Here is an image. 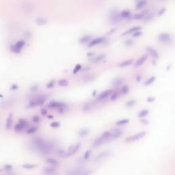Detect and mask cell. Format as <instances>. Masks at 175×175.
<instances>
[{
  "instance_id": "ac0fdd59",
  "label": "cell",
  "mask_w": 175,
  "mask_h": 175,
  "mask_svg": "<svg viewBox=\"0 0 175 175\" xmlns=\"http://www.w3.org/2000/svg\"><path fill=\"white\" fill-rule=\"evenodd\" d=\"M12 124H13V114H10L6 122V129L10 130L12 127Z\"/></svg>"
},
{
  "instance_id": "f546056e",
  "label": "cell",
  "mask_w": 175,
  "mask_h": 175,
  "mask_svg": "<svg viewBox=\"0 0 175 175\" xmlns=\"http://www.w3.org/2000/svg\"><path fill=\"white\" fill-rule=\"evenodd\" d=\"M95 105V102H88L87 103L83 105V111H89L94 107Z\"/></svg>"
},
{
  "instance_id": "83f0119b",
  "label": "cell",
  "mask_w": 175,
  "mask_h": 175,
  "mask_svg": "<svg viewBox=\"0 0 175 175\" xmlns=\"http://www.w3.org/2000/svg\"><path fill=\"white\" fill-rule=\"evenodd\" d=\"M14 45L16 48H17L18 49H19L20 51H21L22 49H23V47H25V45H26V41L23 40H18V42H16Z\"/></svg>"
},
{
  "instance_id": "8fae6325",
  "label": "cell",
  "mask_w": 175,
  "mask_h": 175,
  "mask_svg": "<svg viewBox=\"0 0 175 175\" xmlns=\"http://www.w3.org/2000/svg\"><path fill=\"white\" fill-rule=\"evenodd\" d=\"M110 155V151H109V150H104L103 152H100L99 154L97 155V156L95 157V159H93V161L95 163L99 162V161H101V160L106 158V157H108Z\"/></svg>"
},
{
  "instance_id": "6f0895ef",
  "label": "cell",
  "mask_w": 175,
  "mask_h": 175,
  "mask_svg": "<svg viewBox=\"0 0 175 175\" xmlns=\"http://www.w3.org/2000/svg\"><path fill=\"white\" fill-rule=\"evenodd\" d=\"M116 30H117V28H113L112 30H110V31H109L107 33V35H111V34H112L113 33H114V32H116Z\"/></svg>"
},
{
  "instance_id": "f907efd6",
  "label": "cell",
  "mask_w": 175,
  "mask_h": 175,
  "mask_svg": "<svg viewBox=\"0 0 175 175\" xmlns=\"http://www.w3.org/2000/svg\"><path fill=\"white\" fill-rule=\"evenodd\" d=\"M24 35H25V37L27 38L28 39H30L32 38V33L30 32V31H26V32L24 33Z\"/></svg>"
},
{
  "instance_id": "ffe728a7",
  "label": "cell",
  "mask_w": 175,
  "mask_h": 175,
  "mask_svg": "<svg viewBox=\"0 0 175 175\" xmlns=\"http://www.w3.org/2000/svg\"><path fill=\"white\" fill-rule=\"evenodd\" d=\"M147 58H148V55L147 54H145V55H142V57H140V58H139L138 59V60L136 62V63L135 64V65H134V67H140V66H142V65L145 62V61L146 60H147Z\"/></svg>"
},
{
  "instance_id": "d6a6232c",
  "label": "cell",
  "mask_w": 175,
  "mask_h": 175,
  "mask_svg": "<svg viewBox=\"0 0 175 175\" xmlns=\"http://www.w3.org/2000/svg\"><path fill=\"white\" fill-rule=\"evenodd\" d=\"M36 164H25L22 165V168L23 169L26 170H32L34 168H36L37 167Z\"/></svg>"
},
{
  "instance_id": "ee69618b",
  "label": "cell",
  "mask_w": 175,
  "mask_h": 175,
  "mask_svg": "<svg viewBox=\"0 0 175 175\" xmlns=\"http://www.w3.org/2000/svg\"><path fill=\"white\" fill-rule=\"evenodd\" d=\"M81 69H82V67H81V65L79 64H77L75 67V68H74L73 69V74H77V73H78L80 70H81Z\"/></svg>"
},
{
  "instance_id": "2e32d148",
  "label": "cell",
  "mask_w": 175,
  "mask_h": 175,
  "mask_svg": "<svg viewBox=\"0 0 175 175\" xmlns=\"http://www.w3.org/2000/svg\"><path fill=\"white\" fill-rule=\"evenodd\" d=\"M123 134V131L122 130H116V131L112 132L111 131L110 138V141L114 140H116V139L119 138L120 136Z\"/></svg>"
},
{
  "instance_id": "7bdbcfd3",
  "label": "cell",
  "mask_w": 175,
  "mask_h": 175,
  "mask_svg": "<svg viewBox=\"0 0 175 175\" xmlns=\"http://www.w3.org/2000/svg\"><path fill=\"white\" fill-rule=\"evenodd\" d=\"M136 103V100L132 99V100H130V101L127 102V103H126V107H133V106H134Z\"/></svg>"
},
{
  "instance_id": "e0dca14e",
  "label": "cell",
  "mask_w": 175,
  "mask_h": 175,
  "mask_svg": "<svg viewBox=\"0 0 175 175\" xmlns=\"http://www.w3.org/2000/svg\"><path fill=\"white\" fill-rule=\"evenodd\" d=\"M142 29V28L141 26H135V27H133V28H130L127 31H125L124 33L122 34V36H126V35L130 34H134V32H138V31H141Z\"/></svg>"
},
{
  "instance_id": "603a6c76",
  "label": "cell",
  "mask_w": 175,
  "mask_h": 175,
  "mask_svg": "<svg viewBox=\"0 0 175 175\" xmlns=\"http://www.w3.org/2000/svg\"><path fill=\"white\" fill-rule=\"evenodd\" d=\"M45 161L48 164H50L52 166H55V167H58L59 166V162L55 158H53V157H47L46 159H45Z\"/></svg>"
},
{
  "instance_id": "db71d44e",
  "label": "cell",
  "mask_w": 175,
  "mask_h": 175,
  "mask_svg": "<svg viewBox=\"0 0 175 175\" xmlns=\"http://www.w3.org/2000/svg\"><path fill=\"white\" fill-rule=\"evenodd\" d=\"M92 170H88L83 171V172L81 173V175H92Z\"/></svg>"
},
{
  "instance_id": "3957f363",
  "label": "cell",
  "mask_w": 175,
  "mask_h": 175,
  "mask_svg": "<svg viewBox=\"0 0 175 175\" xmlns=\"http://www.w3.org/2000/svg\"><path fill=\"white\" fill-rule=\"evenodd\" d=\"M47 99H48V97L47 96H45V95H40V96H38V97H35L29 102V103L27 105V107L29 109H31L42 105L46 102Z\"/></svg>"
},
{
  "instance_id": "f5cc1de1",
  "label": "cell",
  "mask_w": 175,
  "mask_h": 175,
  "mask_svg": "<svg viewBox=\"0 0 175 175\" xmlns=\"http://www.w3.org/2000/svg\"><path fill=\"white\" fill-rule=\"evenodd\" d=\"M166 12V8H161L160 10H159V12H158V16H161V15H163L164 14H165V12Z\"/></svg>"
},
{
  "instance_id": "d4e9b609",
  "label": "cell",
  "mask_w": 175,
  "mask_h": 175,
  "mask_svg": "<svg viewBox=\"0 0 175 175\" xmlns=\"http://www.w3.org/2000/svg\"><path fill=\"white\" fill-rule=\"evenodd\" d=\"M120 16L121 18H130L131 16V12L128 9L124 10L120 13Z\"/></svg>"
},
{
  "instance_id": "ba28073f",
  "label": "cell",
  "mask_w": 175,
  "mask_h": 175,
  "mask_svg": "<svg viewBox=\"0 0 175 175\" xmlns=\"http://www.w3.org/2000/svg\"><path fill=\"white\" fill-rule=\"evenodd\" d=\"M158 39L161 42L163 43H169L172 41V38L170 34L168 33H161L158 36Z\"/></svg>"
},
{
  "instance_id": "cb8c5ba5",
  "label": "cell",
  "mask_w": 175,
  "mask_h": 175,
  "mask_svg": "<svg viewBox=\"0 0 175 175\" xmlns=\"http://www.w3.org/2000/svg\"><path fill=\"white\" fill-rule=\"evenodd\" d=\"M92 36L90 35H85L84 36L80 38L79 40V42L80 44H86L88 42H90L92 40Z\"/></svg>"
},
{
  "instance_id": "be15d7a7",
  "label": "cell",
  "mask_w": 175,
  "mask_h": 175,
  "mask_svg": "<svg viewBox=\"0 0 175 175\" xmlns=\"http://www.w3.org/2000/svg\"><path fill=\"white\" fill-rule=\"evenodd\" d=\"M141 79H142L141 75H137V77H136V81H137L138 82H140L141 81Z\"/></svg>"
},
{
  "instance_id": "e7e4bbea",
  "label": "cell",
  "mask_w": 175,
  "mask_h": 175,
  "mask_svg": "<svg viewBox=\"0 0 175 175\" xmlns=\"http://www.w3.org/2000/svg\"><path fill=\"white\" fill-rule=\"evenodd\" d=\"M96 93H97V91L96 90H94V92H92V96H95L96 95Z\"/></svg>"
},
{
  "instance_id": "03108f58",
  "label": "cell",
  "mask_w": 175,
  "mask_h": 175,
  "mask_svg": "<svg viewBox=\"0 0 175 175\" xmlns=\"http://www.w3.org/2000/svg\"><path fill=\"white\" fill-rule=\"evenodd\" d=\"M48 118H53V116H49Z\"/></svg>"
},
{
  "instance_id": "d6986e66",
  "label": "cell",
  "mask_w": 175,
  "mask_h": 175,
  "mask_svg": "<svg viewBox=\"0 0 175 175\" xmlns=\"http://www.w3.org/2000/svg\"><path fill=\"white\" fill-rule=\"evenodd\" d=\"M106 58V54H100L97 57H95V58H91L90 60V62H91L92 63H98V62H101L102 60H103L105 58Z\"/></svg>"
},
{
  "instance_id": "8d00e7d4",
  "label": "cell",
  "mask_w": 175,
  "mask_h": 175,
  "mask_svg": "<svg viewBox=\"0 0 175 175\" xmlns=\"http://www.w3.org/2000/svg\"><path fill=\"white\" fill-rule=\"evenodd\" d=\"M148 110H146V109H144V110H141L140 112H139L138 114V117L139 118H144L145 117V116H146L148 114Z\"/></svg>"
},
{
  "instance_id": "bcb514c9",
  "label": "cell",
  "mask_w": 175,
  "mask_h": 175,
  "mask_svg": "<svg viewBox=\"0 0 175 175\" xmlns=\"http://www.w3.org/2000/svg\"><path fill=\"white\" fill-rule=\"evenodd\" d=\"M95 79V77L92 76V75H88L84 78V81L85 82H90V81H92V80H94Z\"/></svg>"
},
{
  "instance_id": "f35d334b",
  "label": "cell",
  "mask_w": 175,
  "mask_h": 175,
  "mask_svg": "<svg viewBox=\"0 0 175 175\" xmlns=\"http://www.w3.org/2000/svg\"><path fill=\"white\" fill-rule=\"evenodd\" d=\"M155 79H156V77H155V76L150 77H149V78L145 82H144V85H150L151 83H152L153 82H154L155 81Z\"/></svg>"
},
{
  "instance_id": "816d5d0a",
  "label": "cell",
  "mask_w": 175,
  "mask_h": 175,
  "mask_svg": "<svg viewBox=\"0 0 175 175\" xmlns=\"http://www.w3.org/2000/svg\"><path fill=\"white\" fill-rule=\"evenodd\" d=\"M143 34V32L142 31H138V32H136L133 34V36L134 37H139L142 36Z\"/></svg>"
},
{
  "instance_id": "6da1fadb",
  "label": "cell",
  "mask_w": 175,
  "mask_h": 175,
  "mask_svg": "<svg viewBox=\"0 0 175 175\" xmlns=\"http://www.w3.org/2000/svg\"><path fill=\"white\" fill-rule=\"evenodd\" d=\"M32 144L42 155H48L55 150L56 145L53 142L45 140L41 137H36L32 140Z\"/></svg>"
},
{
  "instance_id": "5b68a950",
  "label": "cell",
  "mask_w": 175,
  "mask_h": 175,
  "mask_svg": "<svg viewBox=\"0 0 175 175\" xmlns=\"http://www.w3.org/2000/svg\"><path fill=\"white\" fill-rule=\"evenodd\" d=\"M28 126V122L24 118H21L18 120V122L17 124H15L14 127V131L16 133H21L27 128Z\"/></svg>"
},
{
  "instance_id": "7402d4cb",
  "label": "cell",
  "mask_w": 175,
  "mask_h": 175,
  "mask_svg": "<svg viewBox=\"0 0 175 175\" xmlns=\"http://www.w3.org/2000/svg\"><path fill=\"white\" fill-rule=\"evenodd\" d=\"M146 51H147L150 55H152L155 59H157V58H159V53H158V52H157L154 48H152V47H146Z\"/></svg>"
},
{
  "instance_id": "44dd1931",
  "label": "cell",
  "mask_w": 175,
  "mask_h": 175,
  "mask_svg": "<svg viewBox=\"0 0 175 175\" xmlns=\"http://www.w3.org/2000/svg\"><path fill=\"white\" fill-rule=\"evenodd\" d=\"M48 23V19L45 17H43V16H40V17H38V18L36 19V23L38 26H42L46 25L47 23Z\"/></svg>"
},
{
  "instance_id": "7c38bea8",
  "label": "cell",
  "mask_w": 175,
  "mask_h": 175,
  "mask_svg": "<svg viewBox=\"0 0 175 175\" xmlns=\"http://www.w3.org/2000/svg\"><path fill=\"white\" fill-rule=\"evenodd\" d=\"M83 168L82 167H77V168H73L70 170H68L65 175H81V173L83 172Z\"/></svg>"
},
{
  "instance_id": "11a10c76",
  "label": "cell",
  "mask_w": 175,
  "mask_h": 175,
  "mask_svg": "<svg viewBox=\"0 0 175 175\" xmlns=\"http://www.w3.org/2000/svg\"><path fill=\"white\" fill-rule=\"evenodd\" d=\"M38 88L39 87H38V85H33L31 87V88H30V90H31V91H32V92H36V91L38 90Z\"/></svg>"
},
{
  "instance_id": "52a82bcc",
  "label": "cell",
  "mask_w": 175,
  "mask_h": 175,
  "mask_svg": "<svg viewBox=\"0 0 175 175\" xmlns=\"http://www.w3.org/2000/svg\"><path fill=\"white\" fill-rule=\"evenodd\" d=\"M58 168L55 166H47L42 169L43 175H58Z\"/></svg>"
},
{
  "instance_id": "836d02e7",
  "label": "cell",
  "mask_w": 175,
  "mask_h": 175,
  "mask_svg": "<svg viewBox=\"0 0 175 175\" xmlns=\"http://www.w3.org/2000/svg\"><path fill=\"white\" fill-rule=\"evenodd\" d=\"M88 134H89V129H81V131H79L78 135L79 137H81V138H83V137H85V136H87Z\"/></svg>"
},
{
  "instance_id": "c3c4849f",
  "label": "cell",
  "mask_w": 175,
  "mask_h": 175,
  "mask_svg": "<svg viewBox=\"0 0 175 175\" xmlns=\"http://www.w3.org/2000/svg\"><path fill=\"white\" fill-rule=\"evenodd\" d=\"M32 119L33 122H36V123H37V122H39L40 120V117L38 116H37V115L34 116Z\"/></svg>"
},
{
  "instance_id": "ab89813d",
  "label": "cell",
  "mask_w": 175,
  "mask_h": 175,
  "mask_svg": "<svg viewBox=\"0 0 175 175\" xmlns=\"http://www.w3.org/2000/svg\"><path fill=\"white\" fill-rule=\"evenodd\" d=\"M153 16H154V14L149 12L144 18H142V21H144V22H148V21H150V20L153 18Z\"/></svg>"
},
{
  "instance_id": "9c48e42d",
  "label": "cell",
  "mask_w": 175,
  "mask_h": 175,
  "mask_svg": "<svg viewBox=\"0 0 175 175\" xmlns=\"http://www.w3.org/2000/svg\"><path fill=\"white\" fill-rule=\"evenodd\" d=\"M146 135V131H140L138 134H135L134 136H130L129 138L127 139V142H135V141H138L140 139L143 138L144 136Z\"/></svg>"
},
{
  "instance_id": "5bb4252c",
  "label": "cell",
  "mask_w": 175,
  "mask_h": 175,
  "mask_svg": "<svg viewBox=\"0 0 175 175\" xmlns=\"http://www.w3.org/2000/svg\"><path fill=\"white\" fill-rule=\"evenodd\" d=\"M104 41H105V38L104 37H99V38H95V39L92 40L89 42L88 47H92L95 46L97 45H99V44L103 43Z\"/></svg>"
},
{
  "instance_id": "7dc6e473",
  "label": "cell",
  "mask_w": 175,
  "mask_h": 175,
  "mask_svg": "<svg viewBox=\"0 0 175 175\" xmlns=\"http://www.w3.org/2000/svg\"><path fill=\"white\" fill-rule=\"evenodd\" d=\"M50 126L53 128H57L60 126V123L59 122H53L50 124Z\"/></svg>"
},
{
  "instance_id": "6125c7cd",
  "label": "cell",
  "mask_w": 175,
  "mask_h": 175,
  "mask_svg": "<svg viewBox=\"0 0 175 175\" xmlns=\"http://www.w3.org/2000/svg\"><path fill=\"white\" fill-rule=\"evenodd\" d=\"M6 175H16V174L15 172H12V171H9V172H6Z\"/></svg>"
},
{
  "instance_id": "9a60e30c",
  "label": "cell",
  "mask_w": 175,
  "mask_h": 175,
  "mask_svg": "<svg viewBox=\"0 0 175 175\" xmlns=\"http://www.w3.org/2000/svg\"><path fill=\"white\" fill-rule=\"evenodd\" d=\"M149 10H144L140 12H139L138 14H135L134 16H133V18L135 19V20H139V19H142L145 17L146 15H147L148 13H149Z\"/></svg>"
},
{
  "instance_id": "4fadbf2b",
  "label": "cell",
  "mask_w": 175,
  "mask_h": 175,
  "mask_svg": "<svg viewBox=\"0 0 175 175\" xmlns=\"http://www.w3.org/2000/svg\"><path fill=\"white\" fill-rule=\"evenodd\" d=\"M113 92V90H111V89H110V90H105V91H103V92H102L99 95V97H98L97 101H102V100H104V99H107L109 96H110V95L112 94V92Z\"/></svg>"
},
{
  "instance_id": "8992f818",
  "label": "cell",
  "mask_w": 175,
  "mask_h": 175,
  "mask_svg": "<svg viewBox=\"0 0 175 175\" xmlns=\"http://www.w3.org/2000/svg\"><path fill=\"white\" fill-rule=\"evenodd\" d=\"M120 12H118L117 10H113L110 13V21L112 24H116L120 21Z\"/></svg>"
},
{
  "instance_id": "60d3db41",
  "label": "cell",
  "mask_w": 175,
  "mask_h": 175,
  "mask_svg": "<svg viewBox=\"0 0 175 175\" xmlns=\"http://www.w3.org/2000/svg\"><path fill=\"white\" fill-rule=\"evenodd\" d=\"M3 169L6 172H9V171H12L13 170V166L11 164H5L4 166H3Z\"/></svg>"
},
{
  "instance_id": "7a4b0ae2",
  "label": "cell",
  "mask_w": 175,
  "mask_h": 175,
  "mask_svg": "<svg viewBox=\"0 0 175 175\" xmlns=\"http://www.w3.org/2000/svg\"><path fill=\"white\" fill-rule=\"evenodd\" d=\"M110 135L111 131H107L103 132L101 136L98 137L93 142L92 146L93 148H97L100 146L101 145H102L104 143H105L106 142H109L110 141Z\"/></svg>"
},
{
  "instance_id": "f6af8a7d",
  "label": "cell",
  "mask_w": 175,
  "mask_h": 175,
  "mask_svg": "<svg viewBox=\"0 0 175 175\" xmlns=\"http://www.w3.org/2000/svg\"><path fill=\"white\" fill-rule=\"evenodd\" d=\"M91 153H92V150H90V149L87 150L85 152V153H84V155H83V159H85V160L88 159V158L90 157Z\"/></svg>"
},
{
  "instance_id": "f1b7e54d",
  "label": "cell",
  "mask_w": 175,
  "mask_h": 175,
  "mask_svg": "<svg viewBox=\"0 0 175 175\" xmlns=\"http://www.w3.org/2000/svg\"><path fill=\"white\" fill-rule=\"evenodd\" d=\"M134 59H129V60H125V61H123V62H120V64H118V67H128L129 65H131L133 62H134Z\"/></svg>"
},
{
  "instance_id": "94428289",
  "label": "cell",
  "mask_w": 175,
  "mask_h": 175,
  "mask_svg": "<svg viewBox=\"0 0 175 175\" xmlns=\"http://www.w3.org/2000/svg\"><path fill=\"white\" fill-rule=\"evenodd\" d=\"M94 55H95V53H93V52H90V53H87L88 57H89V58H93Z\"/></svg>"
},
{
  "instance_id": "4dcf8cb0",
  "label": "cell",
  "mask_w": 175,
  "mask_h": 175,
  "mask_svg": "<svg viewBox=\"0 0 175 175\" xmlns=\"http://www.w3.org/2000/svg\"><path fill=\"white\" fill-rule=\"evenodd\" d=\"M120 90H116V91H115V92H112V94L111 95V97H110V100L111 101H116V99L118 98V97L120 96Z\"/></svg>"
},
{
  "instance_id": "91938a15",
  "label": "cell",
  "mask_w": 175,
  "mask_h": 175,
  "mask_svg": "<svg viewBox=\"0 0 175 175\" xmlns=\"http://www.w3.org/2000/svg\"><path fill=\"white\" fill-rule=\"evenodd\" d=\"M47 114V111L46 109H42L41 110V114L42 116H46Z\"/></svg>"
},
{
  "instance_id": "681fc988",
  "label": "cell",
  "mask_w": 175,
  "mask_h": 175,
  "mask_svg": "<svg viewBox=\"0 0 175 175\" xmlns=\"http://www.w3.org/2000/svg\"><path fill=\"white\" fill-rule=\"evenodd\" d=\"M134 44V42L132 40H125V42H124V45H127V46H131Z\"/></svg>"
},
{
  "instance_id": "484cf974",
  "label": "cell",
  "mask_w": 175,
  "mask_h": 175,
  "mask_svg": "<svg viewBox=\"0 0 175 175\" xmlns=\"http://www.w3.org/2000/svg\"><path fill=\"white\" fill-rule=\"evenodd\" d=\"M123 81H124V79L122 77H116L112 81V85L114 87H119L120 85H122Z\"/></svg>"
},
{
  "instance_id": "74e56055",
  "label": "cell",
  "mask_w": 175,
  "mask_h": 175,
  "mask_svg": "<svg viewBox=\"0 0 175 175\" xmlns=\"http://www.w3.org/2000/svg\"><path fill=\"white\" fill-rule=\"evenodd\" d=\"M69 85V81L67 79H61L58 81V85L61 87H67Z\"/></svg>"
},
{
  "instance_id": "b9f144b4",
  "label": "cell",
  "mask_w": 175,
  "mask_h": 175,
  "mask_svg": "<svg viewBox=\"0 0 175 175\" xmlns=\"http://www.w3.org/2000/svg\"><path fill=\"white\" fill-rule=\"evenodd\" d=\"M55 81L53 79V80L50 81L49 82H48V83H47L46 88H47V89H51V88H54V86H55Z\"/></svg>"
},
{
  "instance_id": "277c9868",
  "label": "cell",
  "mask_w": 175,
  "mask_h": 175,
  "mask_svg": "<svg viewBox=\"0 0 175 175\" xmlns=\"http://www.w3.org/2000/svg\"><path fill=\"white\" fill-rule=\"evenodd\" d=\"M81 143H77L75 145L72 146L70 148L68 151L67 152H64L63 155H62V157H71L73 155L77 153L78 152L79 149L81 148Z\"/></svg>"
},
{
  "instance_id": "9f6ffc18",
  "label": "cell",
  "mask_w": 175,
  "mask_h": 175,
  "mask_svg": "<svg viewBox=\"0 0 175 175\" xmlns=\"http://www.w3.org/2000/svg\"><path fill=\"white\" fill-rule=\"evenodd\" d=\"M155 101V98L153 97H148L147 98V101L148 103H152Z\"/></svg>"
},
{
  "instance_id": "4316f807",
  "label": "cell",
  "mask_w": 175,
  "mask_h": 175,
  "mask_svg": "<svg viewBox=\"0 0 175 175\" xmlns=\"http://www.w3.org/2000/svg\"><path fill=\"white\" fill-rule=\"evenodd\" d=\"M147 4L146 0H140L136 4V10H140L142 9L145 7V6Z\"/></svg>"
},
{
  "instance_id": "e575fe53",
  "label": "cell",
  "mask_w": 175,
  "mask_h": 175,
  "mask_svg": "<svg viewBox=\"0 0 175 175\" xmlns=\"http://www.w3.org/2000/svg\"><path fill=\"white\" fill-rule=\"evenodd\" d=\"M37 130H38V127H36V126L30 127L26 130V134H28V135H31V134H34Z\"/></svg>"
},
{
  "instance_id": "1f68e13d",
  "label": "cell",
  "mask_w": 175,
  "mask_h": 175,
  "mask_svg": "<svg viewBox=\"0 0 175 175\" xmlns=\"http://www.w3.org/2000/svg\"><path fill=\"white\" fill-rule=\"evenodd\" d=\"M129 92V87L128 85H124L122 86V88L120 89V92L121 95H127Z\"/></svg>"
},
{
  "instance_id": "30bf717a",
  "label": "cell",
  "mask_w": 175,
  "mask_h": 175,
  "mask_svg": "<svg viewBox=\"0 0 175 175\" xmlns=\"http://www.w3.org/2000/svg\"><path fill=\"white\" fill-rule=\"evenodd\" d=\"M66 103H63V102H60V101H50L49 103V104L47 105V107L48 108H61V107H66Z\"/></svg>"
},
{
  "instance_id": "680465c9",
  "label": "cell",
  "mask_w": 175,
  "mask_h": 175,
  "mask_svg": "<svg viewBox=\"0 0 175 175\" xmlns=\"http://www.w3.org/2000/svg\"><path fill=\"white\" fill-rule=\"evenodd\" d=\"M18 85L17 84H12L10 88V90H16L18 89Z\"/></svg>"
},
{
  "instance_id": "d590c367",
  "label": "cell",
  "mask_w": 175,
  "mask_h": 175,
  "mask_svg": "<svg viewBox=\"0 0 175 175\" xmlns=\"http://www.w3.org/2000/svg\"><path fill=\"white\" fill-rule=\"evenodd\" d=\"M129 122V119L125 118V119H122V120H118V121H117V122H116V124L117 126H122V125L127 124Z\"/></svg>"
}]
</instances>
